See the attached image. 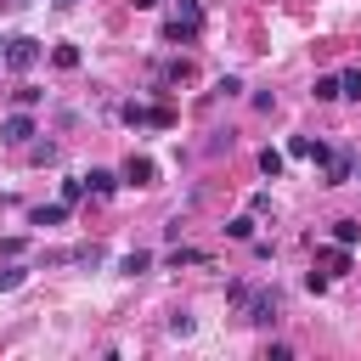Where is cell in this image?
Instances as JSON below:
<instances>
[{
    "instance_id": "obj_15",
    "label": "cell",
    "mask_w": 361,
    "mask_h": 361,
    "mask_svg": "<svg viewBox=\"0 0 361 361\" xmlns=\"http://www.w3.org/2000/svg\"><path fill=\"white\" fill-rule=\"evenodd\" d=\"M310 96H316V102H338V79H333V73H322V79H316V90H310Z\"/></svg>"
},
{
    "instance_id": "obj_24",
    "label": "cell",
    "mask_w": 361,
    "mask_h": 361,
    "mask_svg": "<svg viewBox=\"0 0 361 361\" xmlns=\"http://www.w3.org/2000/svg\"><path fill=\"white\" fill-rule=\"evenodd\" d=\"M169 333H180V338H186V333H192V316H186V310H175V316H169Z\"/></svg>"
},
{
    "instance_id": "obj_17",
    "label": "cell",
    "mask_w": 361,
    "mask_h": 361,
    "mask_svg": "<svg viewBox=\"0 0 361 361\" xmlns=\"http://www.w3.org/2000/svg\"><path fill=\"white\" fill-rule=\"evenodd\" d=\"M259 169L276 180V175H282V152H276V147H265V152H259Z\"/></svg>"
},
{
    "instance_id": "obj_3",
    "label": "cell",
    "mask_w": 361,
    "mask_h": 361,
    "mask_svg": "<svg viewBox=\"0 0 361 361\" xmlns=\"http://www.w3.org/2000/svg\"><path fill=\"white\" fill-rule=\"evenodd\" d=\"M28 135H34V118H28V107H17V113H11L6 124H0V141H11V147H23Z\"/></svg>"
},
{
    "instance_id": "obj_26",
    "label": "cell",
    "mask_w": 361,
    "mask_h": 361,
    "mask_svg": "<svg viewBox=\"0 0 361 361\" xmlns=\"http://www.w3.org/2000/svg\"><path fill=\"white\" fill-rule=\"evenodd\" d=\"M130 6H135V11H152V6H158V0H130Z\"/></svg>"
},
{
    "instance_id": "obj_20",
    "label": "cell",
    "mask_w": 361,
    "mask_h": 361,
    "mask_svg": "<svg viewBox=\"0 0 361 361\" xmlns=\"http://www.w3.org/2000/svg\"><path fill=\"white\" fill-rule=\"evenodd\" d=\"M79 197H85V175H79V180H62V203H68V209H73V203H79Z\"/></svg>"
},
{
    "instance_id": "obj_12",
    "label": "cell",
    "mask_w": 361,
    "mask_h": 361,
    "mask_svg": "<svg viewBox=\"0 0 361 361\" xmlns=\"http://www.w3.org/2000/svg\"><path fill=\"white\" fill-rule=\"evenodd\" d=\"M333 243L355 248V243H361V226H355V220H333Z\"/></svg>"
},
{
    "instance_id": "obj_6",
    "label": "cell",
    "mask_w": 361,
    "mask_h": 361,
    "mask_svg": "<svg viewBox=\"0 0 361 361\" xmlns=\"http://www.w3.org/2000/svg\"><path fill=\"white\" fill-rule=\"evenodd\" d=\"M316 265H322L327 276H338V271H350V248H344V243H333V248H316Z\"/></svg>"
},
{
    "instance_id": "obj_21",
    "label": "cell",
    "mask_w": 361,
    "mask_h": 361,
    "mask_svg": "<svg viewBox=\"0 0 361 361\" xmlns=\"http://www.w3.org/2000/svg\"><path fill=\"white\" fill-rule=\"evenodd\" d=\"M164 39H180V45H186V39H192V28H186V23H175V17H169V23H164Z\"/></svg>"
},
{
    "instance_id": "obj_10",
    "label": "cell",
    "mask_w": 361,
    "mask_h": 361,
    "mask_svg": "<svg viewBox=\"0 0 361 361\" xmlns=\"http://www.w3.org/2000/svg\"><path fill=\"white\" fill-rule=\"evenodd\" d=\"M175 23H186V28L197 34V28H203V6H197V0H175Z\"/></svg>"
},
{
    "instance_id": "obj_25",
    "label": "cell",
    "mask_w": 361,
    "mask_h": 361,
    "mask_svg": "<svg viewBox=\"0 0 361 361\" xmlns=\"http://www.w3.org/2000/svg\"><path fill=\"white\" fill-rule=\"evenodd\" d=\"M51 6H56V11H73V6H79V0H51Z\"/></svg>"
},
{
    "instance_id": "obj_19",
    "label": "cell",
    "mask_w": 361,
    "mask_h": 361,
    "mask_svg": "<svg viewBox=\"0 0 361 361\" xmlns=\"http://www.w3.org/2000/svg\"><path fill=\"white\" fill-rule=\"evenodd\" d=\"M23 276H28V271H23V265H0V293H11V288H17V282H23Z\"/></svg>"
},
{
    "instance_id": "obj_2",
    "label": "cell",
    "mask_w": 361,
    "mask_h": 361,
    "mask_svg": "<svg viewBox=\"0 0 361 361\" xmlns=\"http://www.w3.org/2000/svg\"><path fill=\"white\" fill-rule=\"evenodd\" d=\"M39 56H45V51H39V39H28V34L6 39V68H11V73H28V68H34Z\"/></svg>"
},
{
    "instance_id": "obj_14",
    "label": "cell",
    "mask_w": 361,
    "mask_h": 361,
    "mask_svg": "<svg viewBox=\"0 0 361 361\" xmlns=\"http://www.w3.org/2000/svg\"><path fill=\"white\" fill-rule=\"evenodd\" d=\"M51 62H56L62 73H73V68H79V45H56V51H51Z\"/></svg>"
},
{
    "instance_id": "obj_4",
    "label": "cell",
    "mask_w": 361,
    "mask_h": 361,
    "mask_svg": "<svg viewBox=\"0 0 361 361\" xmlns=\"http://www.w3.org/2000/svg\"><path fill=\"white\" fill-rule=\"evenodd\" d=\"M350 169H355V164H350V152H327V158H322V186H344V180H350Z\"/></svg>"
},
{
    "instance_id": "obj_11",
    "label": "cell",
    "mask_w": 361,
    "mask_h": 361,
    "mask_svg": "<svg viewBox=\"0 0 361 361\" xmlns=\"http://www.w3.org/2000/svg\"><path fill=\"white\" fill-rule=\"evenodd\" d=\"M147 265H152V254H147V248H130V254L118 259V271H124V276H141Z\"/></svg>"
},
{
    "instance_id": "obj_16",
    "label": "cell",
    "mask_w": 361,
    "mask_h": 361,
    "mask_svg": "<svg viewBox=\"0 0 361 361\" xmlns=\"http://www.w3.org/2000/svg\"><path fill=\"white\" fill-rule=\"evenodd\" d=\"M226 231H231V237H237V243H254V214H237V220H231V226H226Z\"/></svg>"
},
{
    "instance_id": "obj_18",
    "label": "cell",
    "mask_w": 361,
    "mask_h": 361,
    "mask_svg": "<svg viewBox=\"0 0 361 361\" xmlns=\"http://www.w3.org/2000/svg\"><path fill=\"white\" fill-rule=\"evenodd\" d=\"M338 96H361V68H350V73H338Z\"/></svg>"
},
{
    "instance_id": "obj_22",
    "label": "cell",
    "mask_w": 361,
    "mask_h": 361,
    "mask_svg": "<svg viewBox=\"0 0 361 361\" xmlns=\"http://www.w3.org/2000/svg\"><path fill=\"white\" fill-rule=\"evenodd\" d=\"M164 79H169V85H180V79H192V62H169V68H164Z\"/></svg>"
},
{
    "instance_id": "obj_13",
    "label": "cell",
    "mask_w": 361,
    "mask_h": 361,
    "mask_svg": "<svg viewBox=\"0 0 361 361\" xmlns=\"http://www.w3.org/2000/svg\"><path fill=\"white\" fill-rule=\"evenodd\" d=\"M180 265H209V254L203 248H175L169 254V271H180Z\"/></svg>"
},
{
    "instance_id": "obj_9",
    "label": "cell",
    "mask_w": 361,
    "mask_h": 361,
    "mask_svg": "<svg viewBox=\"0 0 361 361\" xmlns=\"http://www.w3.org/2000/svg\"><path fill=\"white\" fill-rule=\"evenodd\" d=\"M28 220H34V226H62V220H68V203H39Z\"/></svg>"
},
{
    "instance_id": "obj_8",
    "label": "cell",
    "mask_w": 361,
    "mask_h": 361,
    "mask_svg": "<svg viewBox=\"0 0 361 361\" xmlns=\"http://www.w3.org/2000/svg\"><path fill=\"white\" fill-rule=\"evenodd\" d=\"M113 186H118L113 169H90V175H85V192H90V197H113Z\"/></svg>"
},
{
    "instance_id": "obj_5",
    "label": "cell",
    "mask_w": 361,
    "mask_h": 361,
    "mask_svg": "<svg viewBox=\"0 0 361 361\" xmlns=\"http://www.w3.org/2000/svg\"><path fill=\"white\" fill-rule=\"evenodd\" d=\"M124 180H130V186H152V180H158V164H152V158H141V152H130Z\"/></svg>"
},
{
    "instance_id": "obj_23",
    "label": "cell",
    "mask_w": 361,
    "mask_h": 361,
    "mask_svg": "<svg viewBox=\"0 0 361 361\" xmlns=\"http://www.w3.org/2000/svg\"><path fill=\"white\" fill-rule=\"evenodd\" d=\"M28 158H34V164H51V158H56V147H51V141H39V147H28Z\"/></svg>"
},
{
    "instance_id": "obj_7",
    "label": "cell",
    "mask_w": 361,
    "mask_h": 361,
    "mask_svg": "<svg viewBox=\"0 0 361 361\" xmlns=\"http://www.w3.org/2000/svg\"><path fill=\"white\" fill-rule=\"evenodd\" d=\"M288 152H293V158H310V164H322L333 147H327V141H310V135H293V141H288Z\"/></svg>"
},
{
    "instance_id": "obj_1",
    "label": "cell",
    "mask_w": 361,
    "mask_h": 361,
    "mask_svg": "<svg viewBox=\"0 0 361 361\" xmlns=\"http://www.w3.org/2000/svg\"><path fill=\"white\" fill-rule=\"evenodd\" d=\"M237 310H243V322L271 327V322H276V293H271V288H248V299H243Z\"/></svg>"
}]
</instances>
